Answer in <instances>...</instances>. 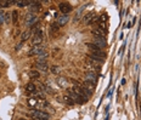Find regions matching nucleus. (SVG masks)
<instances>
[{
    "instance_id": "1",
    "label": "nucleus",
    "mask_w": 141,
    "mask_h": 120,
    "mask_svg": "<svg viewBox=\"0 0 141 120\" xmlns=\"http://www.w3.org/2000/svg\"><path fill=\"white\" fill-rule=\"evenodd\" d=\"M43 40H44L43 30H41V29H37V30H35L34 36H33V39H32V45H33V46H37V45H41Z\"/></svg>"
},
{
    "instance_id": "2",
    "label": "nucleus",
    "mask_w": 141,
    "mask_h": 120,
    "mask_svg": "<svg viewBox=\"0 0 141 120\" xmlns=\"http://www.w3.org/2000/svg\"><path fill=\"white\" fill-rule=\"evenodd\" d=\"M31 117L33 119H39V120H49L50 119V115L45 112L41 111H32L31 112Z\"/></svg>"
},
{
    "instance_id": "3",
    "label": "nucleus",
    "mask_w": 141,
    "mask_h": 120,
    "mask_svg": "<svg viewBox=\"0 0 141 120\" xmlns=\"http://www.w3.org/2000/svg\"><path fill=\"white\" fill-rule=\"evenodd\" d=\"M43 51H45V48L44 45H37V46H33V48L29 50L28 52V56H35V55H39L40 52H43Z\"/></svg>"
},
{
    "instance_id": "4",
    "label": "nucleus",
    "mask_w": 141,
    "mask_h": 120,
    "mask_svg": "<svg viewBox=\"0 0 141 120\" xmlns=\"http://www.w3.org/2000/svg\"><path fill=\"white\" fill-rule=\"evenodd\" d=\"M37 23V16L34 12H29L26 16V24L27 25H34Z\"/></svg>"
},
{
    "instance_id": "5",
    "label": "nucleus",
    "mask_w": 141,
    "mask_h": 120,
    "mask_svg": "<svg viewBox=\"0 0 141 120\" xmlns=\"http://www.w3.org/2000/svg\"><path fill=\"white\" fill-rule=\"evenodd\" d=\"M59 9H60V11H61L63 15H67L68 12H71L72 6H71V4H68V3H60Z\"/></svg>"
},
{
    "instance_id": "6",
    "label": "nucleus",
    "mask_w": 141,
    "mask_h": 120,
    "mask_svg": "<svg viewBox=\"0 0 141 120\" xmlns=\"http://www.w3.org/2000/svg\"><path fill=\"white\" fill-rule=\"evenodd\" d=\"M35 67H37L38 72H41V73H46L49 67H47L46 61H41V62H37L35 63Z\"/></svg>"
},
{
    "instance_id": "7",
    "label": "nucleus",
    "mask_w": 141,
    "mask_h": 120,
    "mask_svg": "<svg viewBox=\"0 0 141 120\" xmlns=\"http://www.w3.org/2000/svg\"><path fill=\"white\" fill-rule=\"evenodd\" d=\"M68 21H69L68 15H61V16L59 17V19H57V24H59L60 27H62V25H66Z\"/></svg>"
},
{
    "instance_id": "8",
    "label": "nucleus",
    "mask_w": 141,
    "mask_h": 120,
    "mask_svg": "<svg viewBox=\"0 0 141 120\" xmlns=\"http://www.w3.org/2000/svg\"><path fill=\"white\" fill-rule=\"evenodd\" d=\"M90 56L95 57V58H97V60H101L102 62L105 61V58H106V54H105L104 51H96V52H91Z\"/></svg>"
},
{
    "instance_id": "9",
    "label": "nucleus",
    "mask_w": 141,
    "mask_h": 120,
    "mask_svg": "<svg viewBox=\"0 0 141 120\" xmlns=\"http://www.w3.org/2000/svg\"><path fill=\"white\" fill-rule=\"evenodd\" d=\"M95 45L100 49H105L106 48V39H101V38H95Z\"/></svg>"
},
{
    "instance_id": "10",
    "label": "nucleus",
    "mask_w": 141,
    "mask_h": 120,
    "mask_svg": "<svg viewBox=\"0 0 141 120\" xmlns=\"http://www.w3.org/2000/svg\"><path fill=\"white\" fill-rule=\"evenodd\" d=\"M93 34L95 35V38L106 39V33H105V32H102V30H101V29H99V28L94 29V30H93Z\"/></svg>"
},
{
    "instance_id": "11",
    "label": "nucleus",
    "mask_w": 141,
    "mask_h": 120,
    "mask_svg": "<svg viewBox=\"0 0 141 120\" xmlns=\"http://www.w3.org/2000/svg\"><path fill=\"white\" fill-rule=\"evenodd\" d=\"M85 78H86L88 81H91V82H95V84H96V75H95L94 72H88L86 75H85Z\"/></svg>"
},
{
    "instance_id": "12",
    "label": "nucleus",
    "mask_w": 141,
    "mask_h": 120,
    "mask_svg": "<svg viewBox=\"0 0 141 120\" xmlns=\"http://www.w3.org/2000/svg\"><path fill=\"white\" fill-rule=\"evenodd\" d=\"M26 90L28 92H33V93H37V87L33 82H28L27 85H26Z\"/></svg>"
},
{
    "instance_id": "13",
    "label": "nucleus",
    "mask_w": 141,
    "mask_h": 120,
    "mask_svg": "<svg viewBox=\"0 0 141 120\" xmlns=\"http://www.w3.org/2000/svg\"><path fill=\"white\" fill-rule=\"evenodd\" d=\"M47 56H49V55H47V52L46 51H43V52H40V54L38 55L37 56V61L38 62H41V61H45L47 58Z\"/></svg>"
},
{
    "instance_id": "14",
    "label": "nucleus",
    "mask_w": 141,
    "mask_h": 120,
    "mask_svg": "<svg viewBox=\"0 0 141 120\" xmlns=\"http://www.w3.org/2000/svg\"><path fill=\"white\" fill-rule=\"evenodd\" d=\"M93 18H94V13H86V15L83 17V21H84V23H86V24H90Z\"/></svg>"
},
{
    "instance_id": "15",
    "label": "nucleus",
    "mask_w": 141,
    "mask_h": 120,
    "mask_svg": "<svg viewBox=\"0 0 141 120\" xmlns=\"http://www.w3.org/2000/svg\"><path fill=\"white\" fill-rule=\"evenodd\" d=\"M57 84H59V86H61V87H66L67 86V79L66 78H63V76L57 78Z\"/></svg>"
},
{
    "instance_id": "16",
    "label": "nucleus",
    "mask_w": 141,
    "mask_h": 120,
    "mask_svg": "<svg viewBox=\"0 0 141 120\" xmlns=\"http://www.w3.org/2000/svg\"><path fill=\"white\" fill-rule=\"evenodd\" d=\"M29 76H31V79H39L40 73L38 72V70H31L29 72Z\"/></svg>"
},
{
    "instance_id": "17",
    "label": "nucleus",
    "mask_w": 141,
    "mask_h": 120,
    "mask_svg": "<svg viewBox=\"0 0 141 120\" xmlns=\"http://www.w3.org/2000/svg\"><path fill=\"white\" fill-rule=\"evenodd\" d=\"M16 4H17V6H18V7H25V6H27V5H31L32 1H26V0H20V1H16Z\"/></svg>"
},
{
    "instance_id": "18",
    "label": "nucleus",
    "mask_w": 141,
    "mask_h": 120,
    "mask_svg": "<svg viewBox=\"0 0 141 120\" xmlns=\"http://www.w3.org/2000/svg\"><path fill=\"white\" fill-rule=\"evenodd\" d=\"M63 101H65V103L68 104V106H73V104H74V101H73V100L69 97L68 95H65V96H63Z\"/></svg>"
},
{
    "instance_id": "19",
    "label": "nucleus",
    "mask_w": 141,
    "mask_h": 120,
    "mask_svg": "<svg viewBox=\"0 0 141 120\" xmlns=\"http://www.w3.org/2000/svg\"><path fill=\"white\" fill-rule=\"evenodd\" d=\"M89 60H90V62H91L93 64H95V66H99V64L102 63V61H101V60H97V58H95V57L90 56V55H89Z\"/></svg>"
},
{
    "instance_id": "20",
    "label": "nucleus",
    "mask_w": 141,
    "mask_h": 120,
    "mask_svg": "<svg viewBox=\"0 0 141 120\" xmlns=\"http://www.w3.org/2000/svg\"><path fill=\"white\" fill-rule=\"evenodd\" d=\"M59 29H60V25L57 24V23H52L50 27V33L51 34H52V33H56V32H59Z\"/></svg>"
},
{
    "instance_id": "21",
    "label": "nucleus",
    "mask_w": 141,
    "mask_h": 120,
    "mask_svg": "<svg viewBox=\"0 0 141 120\" xmlns=\"http://www.w3.org/2000/svg\"><path fill=\"white\" fill-rule=\"evenodd\" d=\"M51 73H52V74H55V75L60 74V73H61V67H59V66H52V67H51Z\"/></svg>"
},
{
    "instance_id": "22",
    "label": "nucleus",
    "mask_w": 141,
    "mask_h": 120,
    "mask_svg": "<svg viewBox=\"0 0 141 120\" xmlns=\"http://www.w3.org/2000/svg\"><path fill=\"white\" fill-rule=\"evenodd\" d=\"M31 34H32L31 30H27V32H25L22 34V36H21V41H22V43H23V41H26L27 39L29 38V36H31Z\"/></svg>"
},
{
    "instance_id": "23",
    "label": "nucleus",
    "mask_w": 141,
    "mask_h": 120,
    "mask_svg": "<svg viewBox=\"0 0 141 120\" xmlns=\"http://www.w3.org/2000/svg\"><path fill=\"white\" fill-rule=\"evenodd\" d=\"M86 46H88V49H90L91 51H93V52H96V51H100V49L97 48L96 45L95 44H90V43H88V44H86Z\"/></svg>"
},
{
    "instance_id": "24",
    "label": "nucleus",
    "mask_w": 141,
    "mask_h": 120,
    "mask_svg": "<svg viewBox=\"0 0 141 120\" xmlns=\"http://www.w3.org/2000/svg\"><path fill=\"white\" fill-rule=\"evenodd\" d=\"M40 4H41V3H39V1H32V4H31L32 6H31V7L34 10V11H37V10L40 9Z\"/></svg>"
},
{
    "instance_id": "25",
    "label": "nucleus",
    "mask_w": 141,
    "mask_h": 120,
    "mask_svg": "<svg viewBox=\"0 0 141 120\" xmlns=\"http://www.w3.org/2000/svg\"><path fill=\"white\" fill-rule=\"evenodd\" d=\"M44 90L47 92V93H52V92H54L52 87L50 86V84H49V82H46V84L44 85Z\"/></svg>"
},
{
    "instance_id": "26",
    "label": "nucleus",
    "mask_w": 141,
    "mask_h": 120,
    "mask_svg": "<svg viewBox=\"0 0 141 120\" xmlns=\"http://www.w3.org/2000/svg\"><path fill=\"white\" fill-rule=\"evenodd\" d=\"M99 29H101L102 32L106 33V32H107V25H106V23H104V22H99Z\"/></svg>"
},
{
    "instance_id": "27",
    "label": "nucleus",
    "mask_w": 141,
    "mask_h": 120,
    "mask_svg": "<svg viewBox=\"0 0 141 120\" xmlns=\"http://www.w3.org/2000/svg\"><path fill=\"white\" fill-rule=\"evenodd\" d=\"M11 17H12V22L16 23V22H17V18H18V12H17V11H12Z\"/></svg>"
},
{
    "instance_id": "28",
    "label": "nucleus",
    "mask_w": 141,
    "mask_h": 120,
    "mask_svg": "<svg viewBox=\"0 0 141 120\" xmlns=\"http://www.w3.org/2000/svg\"><path fill=\"white\" fill-rule=\"evenodd\" d=\"M28 104L31 106V107H35L38 104V102H37V100L35 98H29L28 100Z\"/></svg>"
},
{
    "instance_id": "29",
    "label": "nucleus",
    "mask_w": 141,
    "mask_h": 120,
    "mask_svg": "<svg viewBox=\"0 0 141 120\" xmlns=\"http://www.w3.org/2000/svg\"><path fill=\"white\" fill-rule=\"evenodd\" d=\"M107 18H108V17H107V15H106V13H104V15H101V16H100V21H99V22H104V23H106Z\"/></svg>"
},
{
    "instance_id": "30",
    "label": "nucleus",
    "mask_w": 141,
    "mask_h": 120,
    "mask_svg": "<svg viewBox=\"0 0 141 120\" xmlns=\"http://www.w3.org/2000/svg\"><path fill=\"white\" fill-rule=\"evenodd\" d=\"M10 17H11V13H5V17H4V19H5V22H6V23L10 22Z\"/></svg>"
},
{
    "instance_id": "31",
    "label": "nucleus",
    "mask_w": 141,
    "mask_h": 120,
    "mask_svg": "<svg viewBox=\"0 0 141 120\" xmlns=\"http://www.w3.org/2000/svg\"><path fill=\"white\" fill-rule=\"evenodd\" d=\"M4 17H5V13H1V12H0V24H3V23L5 22Z\"/></svg>"
},
{
    "instance_id": "32",
    "label": "nucleus",
    "mask_w": 141,
    "mask_h": 120,
    "mask_svg": "<svg viewBox=\"0 0 141 120\" xmlns=\"http://www.w3.org/2000/svg\"><path fill=\"white\" fill-rule=\"evenodd\" d=\"M21 46H22V41H21V43H20V44L17 45V46H16V50H18V49L21 48Z\"/></svg>"
},
{
    "instance_id": "33",
    "label": "nucleus",
    "mask_w": 141,
    "mask_h": 120,
    "mask_svg": "<svg viewBox=\"0 0 141 120\" xmlns=\"http://www.w3.org/2000/svg\"><path fill=\"white\" fill-rule=\"evenodd\" d=\"M132 25H133V24H132L130 22H129V23H128V25H127V28H132Z\"/></svg>"
},
{
    "instance_id": "34",
    "label": "nucleus",
    "mask_w": 141,
    "mask_h": 120,
    "mask_svg": "<svg viewBox=\"0 0 141 120\" xmlns=\"http://www.w3.org/2000/svg\"><path fill=\"white\" fill-rule=\"evenodd\" d=\"M34 120H39V119H34Z\"/></svg>"
},
{
    "instance_id": "35",
    "label": "nucleus",
    "mask_w": 141,
    "mask_h": 120,
    "mask_svg": "<svg viewBox=\"0 0 141 120\" xmlns=\"http://www.w3.org/2000/svg\"><path fill=\"white\" fill-rule=\"evenodd\" d=\"M21 120H25V119H21Z\"/></svg>"
}]
</instances>
